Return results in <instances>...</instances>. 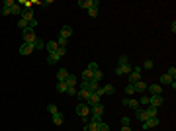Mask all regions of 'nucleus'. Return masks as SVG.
<instances>
[{"mask_svg": "<svg viewBox=\"0 0 176 131\" xmlns=\"http://www.w3.org/2000/svg\"><path fill=\"white\" fill-rule=\"evenodd\" d=\"M88 16H90V18H96L98 16V6H92V8L88 10Z\"/></svg>", "mask_w": 176, "mask_h": 131, "instance_id": "nucleus-30", "label": "nucleus"}, {"mask_svg": "<svg viewBox=\"0 0 176 131\" xmlns=\"http://www.w3.org/2000/svg\"><path fill=\"white\" fill-rule=\"evenodd\" d=\"M135 118H137L139 121H141V123H143V121H147V119H151L149 115H147V112L143 110V108H137V110H135Z\"/></svg>", "mask_w": 176, "mask_h": 131, "instance_id": "nucleus-10", "label": "nucleus"}, {"mask_svg": "<svg viewBox=\"0 0 176 131\" xmlns=\"http://www.w3.org/2000/svg\"><path fill=\"white\" fill-rule=\"evenodd\" d=\"M45 49H47V53L51 55V53H55V51L59 49V43H57V41H47V45H45Z\"/></svg>", "mask_w": 176, "mask_h": 131, "instance_id": "nucleus-15", "label": "nucleus"}, {"mask_svg": "<svg viewBox=\"0 0 176 131\" xmlns=\"http://www.w3.org/2000/svg\"><path fill=\"white\" fill-rule=\"evenodd\" d=\"M100 2L98 0H78V8H82V10H90L92 6H98Z\"/></svg>", "mask_w": 176, "mask_h": 131, "instance_id": "nucleus-5", "label": "nucleus"}, {"mask_svg": "<svg viewBox=\"0 0 176 131\" xmlns=\"http://www.w3.org/2000/svg\"><path fill=\"white\" fill-rule=\"evenodd\" d=\"M131 69H133V67H129V63H127V65H117V67H115V75H117V76H121V75H129Z\"/></svg>", "mask_w": 176, "mask_h": 131, "instance_id": "nucleus-8", "label": "nucleus"}, {"mask_svg": "<svg viewBox=\"0 0 176 131\" xmlns=\"http://www.w3.org/2000/svg\"><path fill=\"white\" fill-rule=\"evenodd\" d=\"M65 82H67V86H76L78 78H76L75 75H69V78H67V80H65Z\"/></svg>", "mask_w": 176, "mask_h": 131, "instance_id": "nucleus-24", "label": "nucleus"}, {"mask_svg": "<svg viewBox=\"0 0 176 131\" xmlns=\"http://www.w3.org/2000/svg\"><path fill=\"white\" fill-rule=\"evenodd\" d=\"M76 114L80 115V119H84L88 123V119H90V108H88L84 102H80V104L76 106Z\"/></svg>", "mask_w": 176, "mask_h": 131, "instance_id": "nucleus-1", "label": "nucleus"}, {"mask_svg": "<svg viewBox=\"0 0 176 131\" xmlns=\"http://www.w3.org/2000/svg\"><path fill=\"white\" fill-rule=\"evenodd\" d=\"M67 94H69V96H76V94H78L76 86H69V88H67Z\"/></svg>", "mask_w": 176, "mask_h": 131, "instance_id": "nucleus-33", "label": "nucleus"}, {"mask_svg": "<svg viewBox=\"0 0 176 131\" xmlns=\"http://www.w3.org/2000/svg\"><path fill=\"white\" fill-rule=\"evenodd\" d=\"M129 61H127V55H121L120 57V63H117V65H127Z\"/></svg>", "mask_w": 176, "mask_h": 131, "instance_id": "nucleus-43", "label": "nucleus"}, {"mask_svg": "<svg viewBox=\"0 0 176 131\" xmlns=\"http://www.w3.org/2000/svg\"><path fill=\"white\" fill-rule=\"evenodd\" d=\"M43 47H45V43H43V39H39V37H37V39L33 41V49H43Z\"/></svg>", "mask_w": 176, "mask_h": 131, "instance_id": "nucleus-29", "label": "nucleus"}, {"mask_svg": "<svg viewBox=\"0 0 176 131\" xmlns=\"http://www.w3.org/2000/svg\"><path fill=\"white\" fill-rule=\"evenodd\" d=\"M14 4H16L14 0H4V2H2V8H10V10H12V6H14Z\"/></svg>", "mask_w": 176, "mask_h": 131, "instance_id": "nucleus-35", "label": "nucleus"}, {"mask_svg": "<svg viewBox=\"0 0 176 131\" xmlns=\"http://www.w3.org/2000/svg\"><path fill=\"white\" fill-rule=\"evenodd\" d=\"M159 118H151V119H147V121H143V129L145 131H149V129H155L157 125H159Z\"/></svg>", "mask_w": 176, "mask_h": 131, "instance_id": "nucleus-7", "label": "nucleus"}, {"mask_svg": "<svg viewBox=\"0 0 176 131\" xmlns=\"http://www.w3.org/2000/svg\"><path fill=\"white\" fill-rule=\"evenodd\" d=\"M2 16H10V8H2Z\"/></svg>", "mask_w": 176, "mask_h": 131, "instance_id": "nucleus-44", "label": "nucleus"}, {"mask_svg": "<svg viewBox=\"0 0 176 131\" xmlns=\"http://www.w3.org/2000/svg\"><path fill=\"white\" fill-rule=\"evenodd\" d=\"M143 69H147V70H149V69H153V61H151V59H147V61L143 63Z\"/></svg>", "mask_w": 176, "mask_h": 131, "instance_id": "nucleus-41", "label": "nucleus"}, {"mask_svg": "<svg viewBox=\"0 0 176 131\" xmlns=\"http://www.w3.org/2000/svg\"><path fill=\"white\" fill-rule=\"evenodd\" d=\"M84 131H98V123H94V121H88L86 125H84Z\"/></svg>", "mask_w": 176, "mask_h": 131, "instance_id": "nucleus-22", "label": "nucleus"}, {"mask_svg": "<svg viewBox=\"0 0 176 131\" xmlns=\"http://www.w3.org/2000/svg\"><path fill=\"white\" fill-rule=\"evenodd\" d=\"M22 12H24V8H22L18 2L14 4V6H12V10H10V14H14V16H22Z\"/></svg>", "mask_w": 176, "mask_h": 131, "instance_id": "nucleus-18", "label": "nucleus"}, {"mask_svg": "<svg viewBox=\"0 0 176 131\" xmlns=\"http://www.w3.org/2000/svg\"><path fill=\"white\" fill-rule=\"evenodd\" d=\"M67 82H57V92H61V94H67Z\"/></svg>", "mask_w": 176, "mask_h": 131, "instance_id": "nucleus-26", "label": "nucleus"}, {"mask_svg": "<svg viewBox=\"0 0 176 131\" xmlns=\"http://www.w3.org/2000/svg\"><path fill=\"white\" fill-rule=\"evenodd\" d=\"M129 123H131V119H129V118H125V115H123V118H121V127L129 125Z\"/></svg>", "mask_w": 176, "mask_h": 131, "instance_id": "nucleus-42", "label": "nucleus"}, {"mask_svg": "<svg viewBox=\"0 0 176 131\" xmlns=\"http://www.w3.org/2000/svg\"><path fill=\"white\" fill-rule=\"evenodd\" d=\"M22 37H24V43H33L37 39V35H35V30L26 27V30H22Z\"/></svg>", "mask_w": 176, "mask_h": 131, "instance_id": "nucleus-2", "label": "nucleus"}, {"mask_svg": "<svg viewBox=\"0 0 176 131\" xmlns=\"http://www.w3.org/2000/svg\"><path fill=\"white\" fill-rule=\"evenodd\" d=\"M125 94H127V96H133V94H135L133 84H127V86H125Z\"/></svg>", "mask_w": 176, "mask_h": 131, "instance_id": "nucleus-32", "label": "nucleus"}, {"mask_svg": "<svg viewBox=\"0 0 176 131\" xmlns=\"http://www.w3.org/2000/svg\"><path fill=\"white\" fill-rule=\"evenodd\" d=\"M141 67H133L131 69V72H129V84H135V82H139L141 80Z\"/></svg>", "mask_w": 176, "mask_h": 131, "instance_id": "nucleus-3", "label": "nucleus"}, {"mask_svg": "<svg viewBox=\"0 0 176 131\" xmlns=\"http://www.w3.org/2000/svg\"><path fill=\"white\" fill-rule=\"evenodd\" d=\"M33 51H35L33 49V43H22V45H20V55H24V57L26 55H32Z\"/></svg>", "mask_w": 176, "mask_h": 131, "instance_id": "nucleus-6", "label": "nucleus"}, {"mask_svg": "<svg viewBox=\"0 0 176 131\" xmlns=\"http://www.w3.org/2000/svg\"><path fill=\"white\" fill-rule=\"evenodd\" d=\"M22 20L32 22V20H33V8H29V10H24V12H22Z\"/></svg>", "mask_w": 176, "mask_h": 131, "instance_id": "nucleus-16", "label": "nucleus"}, {"mask_svg": "<svg viewBox=\"0 0 176 131\" xmlns=\"http://www.w3.org/2000/svg\"><path fill=\"white\" fill-rule=\"evenodd\" d=\"M121 131H131V127H129V125H125V127H121Z\"/></svg>", "mask_w": 176, "mask_h": 131, "instance_id": "nucleus-45", "label": "nucleus"}, {"mask_svg": "<svg viewBox=\"0 0 176 131\" xmlns=\"http://www.w3.org/2000/svg\"><path fill=\"white\" fill-rule=\"evenodd\" d=\"M163 104H164L163 94H153V96H149V106H153V108H159V106H163Z\"/></svg>", "mask_w": 176, "mask_h": 131, "instance_id": "nucleus-4", "label": "nucleus"}, {"mask_svg": "<svg viewBox=\"0 0 176 131\" xmlns=\"http://www.w3.org/2000/svg\"><path fill=\"white\" fill-rule=\"evenodd\" d=\"M55 53H57V57H59V59H61V57H63L65 53H67V47H59V49L55 51Z\"/></svg>", "mask_w": 176, "mask_h": 131, "instance_id": "nucleus-38", "label": "nucleus"}, {"mask_svg": "<svg viewBox=\"0 0 176 131\" xmlns=\"http://www.w3.org/2000/svg\"><path fill=\"white\" fill-rule=\"evenodd\" d=\"M166 75H168V76H170L172 80H174V76H176V67H170V69L166 70Z\"/></svg>", "mask_w": 176, "mask_h": 131, "instance_id": "nucleus-39", "label": "nucleus"}, {"mask_svg": "<svg viewBox=\"0 0 176 131\" xmlns=\"http://www.w3.org/2000/svg\"><path fill=\"white\" fill-rule=\"evenodd\" d=\"M90 94H92V92H88V90H78V98L84 100V104H86L88 98H90Z\"/></svg>", "mask_w": 176, "mask_h": 131, "instance_id": "nucleus-21", "label": "nucleus"}, {"mask_svg": "<svg viewBox=\"0 0 176 131\" xmlns=\"http://www.w3.org/2000/svg\"><path fill=\"white\" fill-rule=\"evenodd\" d=\"M102 78H104V72H102L100 69H98V70H94V75H92V82H98V84H100V82H102Z\"/></svg>", "mask_w": 176, "mask_h": 131, "instance_id": "nucleus-17", "label": "nucleus"}, {"mask_svg": "<svg viewBox=\"0 0 176 131\" xmlns=\"http://www.w3.org/2000/svg\"><path fill=\"white\" fill-rule=\"evenodd\" d=\"M102 92H104V96H106V94H114L115 88H114L112 84H106V86H102Z\"/></svg>", "mask_w": 176, "mask_h": 131, "instance_id": "nucleus-28", "label": "nucleus"}, {"mask_svg": "<svg viewBox=\"0 0 176 131\" xmlns=\"http://www.w3.org/2000/svg\"><path fill=\"white\" fill-rule=\"evenodd\" d=\"M98 131H110V125H108V123H104V121H100L98 123Z\"/></svg>", "mask_w": 176, "mask_h": 131, "instance_id": "nucleus-34", "label": "nucleus"}, {"mask_svg": "<svg viewBox=\"0 0 176 131\" xmlns=\"http://www.w3.org/2000/svg\"><path fill=\"white\" fill-rule=\"evenodd\" d=\"M47 63H49V65H57V63H59V57H57V53H51V55H47Z\"/></svg>", "mask_w": 176, "mask_h": 131, "instance_id": "nucleus-25", "label": "nucleus"}, {"mask_svg": "<svg viewBox=\"0 0 176 131\" xmlns=\"http://www.w3.org/2000/svg\"><path fill=\"white\" fill-rule=\"evenodd\" d=\"M53 123H55V125H63V114L61 112L53 114Z\"/></svg>", "mask_w": 176, "mask_h": 131, "instance_id": "nucleus-20", "label": "nucleus"}, {"mask_svg": "<svg viewBox=\"0 0 176 131\" xmlns=\"http://www.w3.org/2000/svg\"><path fill=\"white\" fill-rule=\"evenodd\" d=\"M92 75H94L92 70H88V69H84V70H82V80H86V82H88V80H92Z\"/></svg>", "mask_w": 176, "mask_h": 131, "instance_id": "nucleus-27", "label": "nucleus"}, {"mask_svg": "<svg viewBox=\"0 0 176 131\" xmlns=\"http://www.w3.org/2000/svg\"><path fill=\"white\" fill-rule=\"evenodd\" d=\"M139 106H149V96L141 94V100H139Z\"/></svg>", "mask_w": 176, "mask_h": 131, "instance_id": "nucleus-31", "label": "nucleus"}, {"mask_svg": "<svg viewBox=\"0 0 176 131\" xmlns=\"http://www.w3.org/2000/svg\"><path fill=\"white\" fill-rule=\"evenodd\" d=\"M133 88H135V94H143V92L147 90V84H145L143 80H139V82L133 84Z\"/></svg>", "mask_w": 176, "mask_h": 131, "instance_id": "nucleus-14", "label": "nucleus"}, {"mask_svg": "<svg viewBox=\"0 0 176 131\" xmlns=\"http://www.w3.org/2000/svg\"><path fill=\"white\" fill-rule=\"evenodd\" d=\"M147 90L151 92V96L153 94H163V86L160 84H147Z\"/></svg>", "mask_w": 176, "mask_h": 131, "instance_id": "nucleus-11", "label": "nucleus"}, {"mask_svg": "<svg viewBox=\"0 0 176 131\" xmlns=\"http://www.w3.org/2000/svg\"><path fill=\"white\" fill-rule=\"evenodd\" d=\"M86 69H88V70H92V72H94V70H98L100 67H98V63H94V61H92V63H88V67H86Z\"/></svg>", "mask_w": 176, "mask_h": 131, "instance_id": "nucleus-36", "label": "nucleus"}, {"mask_svg": "<svg viewBox=\"0 0 176 131\" xmlns=\"http://www.w3.org/2000/svg\"><path fill=\"white\" fill-rule=\"evenodd\" d=\"M59 35H61V37H71V35H72V27L71 26H63L61 27V32H59Z\"/></svg>", "mask_w": 176, "mask_h": 131, "instance_id": "nucleus-13", "label": "nucleus"}, {"mask_svg": "<svg viewBox=\"0 0 176 131\" xmlns=\"http://www.w3.org/2000/svg\"><path fill=\"white\" fill-rule=\"evenodd\" d=\"M67 78H69V70H67V69H59V70H57V80H59V82H65Z\"/></svg>", "mask_w": 176, "mask_h": 131, "instance_id": "nucleus-12", "label": "nucleus"}, {"mask_svg": "<svg viewBox=\"0 0 176 131\" xmlns=\"http://www.w3.org/2000/svg\"><path fill=\"white\" fill-rule=\"evenodd\" d=\"M160 84H170V86H172V84H174V80H172V78L164 72V75H160Z\"/></svg>", "mask_w": 176, "mask_h": 131, "instance_id": "nucleus-19", "label": "nucleus"}, {"mask_svg": "<svg viewBox=\"0 0 176 131\" xmlns=\"http://www.w3.org/2000/svg\"><path fill=\"white\" fill-rule=\"evenodd\" d=\"M90 115H96V118H102L104 115V104H96L90 108Z\"/></svg>", "mask_w": 176, "mask_h": 131, "instance_id": "nucleus-9", "label": "nucleus"}, {"mask_svg": "<svg viewBox=\"0 0 176 131\" xmlns=\"http://www.w3.org/2000/svg\"><path fill=\"white\" fill-rule=\"evenodd\" d=\"M18 27H20V30H26V27H27V22L20 18V22H18Z\"/></svg>", "mask_w": 176, "mask_h": 131, "instance_id": "nucleus-40", "label": "nucleus"}, {"mask_svg": "<svg viewBox=\"0 0 176 131\" xmlns=\"http://www.w3.org/2000/svg\"><path fill=\"white\" fill-rule=\"evenodd\" d=\"M47 112H49L51 115H53V114H57L59 110H57V106H55V104H49V106H47Z\"/></svg>", "mask_w": 176, "mask_h": 131, "instance_id": "nucleus-37", "label": "nucleus"}, {"mask_svg": "<svg viewBox=\"0 0 176 131\" xmlns=\"http://www.w3.org/2000/svg\"><path fill=\"white\" fill-rule=\"evenodd\" d=\"M145 112H147V115H149V118H157V115H159V114H157V108H153V106H147Z\"/></svg>", "mask_w": 176, "mask_h": 131, "instance_id": "nucleus-23", "label": "nucleus"}]
</instances>
